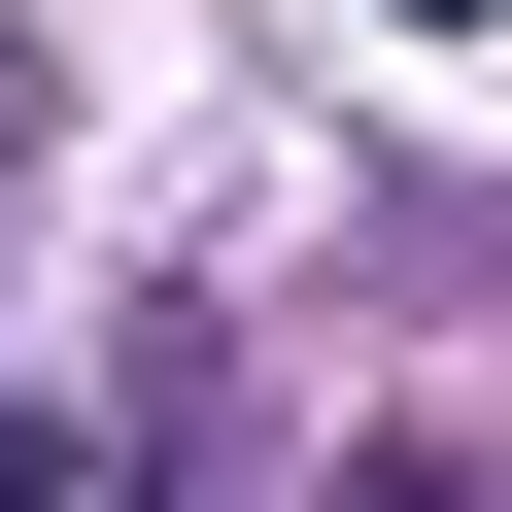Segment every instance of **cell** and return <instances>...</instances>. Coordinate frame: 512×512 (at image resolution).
Here are the masks:
<instances>
[{
	"mask_svg": "<svg viewBox=\"0 0 512 512\" xmlns=\"http://www.w3.org/2000/svg\"><path fill=\"white\" fill-rule=\"evenodd\" d=\"M342 512H512V444H478V478H444V444H376V478H342Z\"/></svg>",
	"mask_w": 512,
	"mask_h": 512,
	"instance_id": "obj_2",
	"label": "cell"
},
{
	"mask_svg": "<svg viewBox=\"0 0 512 512\" xmlns=\"http://www.w3.org/2000/svg\"><path fill=\"white\" fill-rule=\"evenodd\" d=\"M0 512H137V478H103V444H69V410H0Z\"/></svg>",
	"mask_w": 512,
	"mask_h": 512,
	"instance_id": "obj_1",
	"label": "cell"
}]
</instances>
